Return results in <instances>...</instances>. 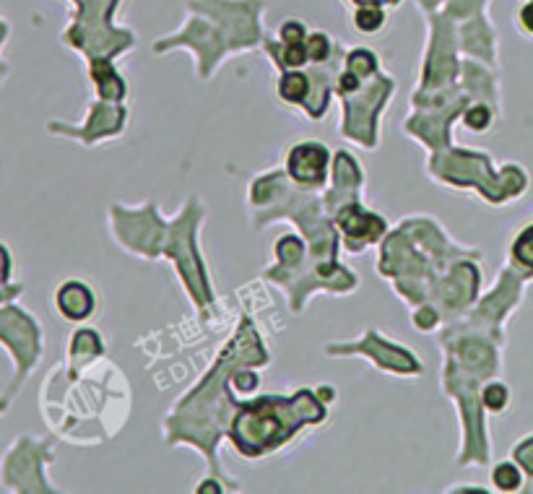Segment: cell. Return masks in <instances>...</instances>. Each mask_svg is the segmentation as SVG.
Masks as SVG:
<instances>
[{
	"instance_id": "cell-1",
	"label": "cell",
	"mask_w": 533,
	"mask_h": 494,
	"mask_svg": "<svg viewBox=\"0 0 533 494\" xmlns=\"http://www.w3.org/2000/svg\"><path fill=\"white\" fill-rule=\"evenodd\" d=\"M325 151L320 146H299L292 154V175L302 182H318L323 177Z\"/></svg>"
},
{
	"instance_id": "cell-2",
	"label": "cell",
	"mask_w": 533,
	"mask_h": 494,
	"mask_svg": "<svg viewBox=\"0 0 533 494\" xmlns=\"http://www.w3.org/2000/svg\"><path fill=\"white\" fill-rule=\"evenodd\" d=\"M354 21H357V29L359 32H377L380 26H383L385 16L380 8H359L357 16H354Z\"/></svg>"
},
{
	"instance_id": "cell-3",
	"label": "cell",
	"mask_w": 533,
	"mask_h": 494,
	"mask_svg": "<svg viewBox=\"0 0 533 494\" xmlns=\"http://www.w3.org/2000/svg\"><path fill=\"white\" fill-rule=\"evenodd\" d=\"M494 484H497L500 489H515L520 484L518 471H515L510 463H505V466H500L497 471H494Z\"/></svg>"
},
{
	"instance_id": "cell-4",
	"label": "cell",
	"mask_w": 533,
	"mask_h": 494,
	"mask_svg": "<svg viewBox=\"0 0 533 494\" xmlns=\"http://www.w3.org/2000/svg\"><path fill=\"white\" fill-rule=\"evenodd\" d=\"M305 86H307V81L302 76H289V78H284V84H281V94H284L286 99H302Z\"/></svg>"
},
{
	"instance_id": "cell-5",
	"label": "cell",
	"mask_w": 533,
	"mask_h": 494,
	"mask_svg": "<svg viewBox=\"0 0 533 494\" xmlns=\"http://www.w3.org/2000/svg\"><path fill=\"white\" fill-rule=\"evenodd\" d=\"M307 55L315 60H323L328 55V39L323 34H312L310 42H307Z\"/></svg>"
},
{
	"instance_id": "cell-6",
	"label": "cell",
	"mask_w": 533,
	"mask_h": 494,
	"mask_svg": "<svg viewBox=\"0 0 533 494\" xmlns=\"http://www.w3.org/2000/svg\"><path fill=\"white\" fill-rule=\"evenodd\" d=\"M281 37H284L286 45H299V39L305 37V29L297 21H286L284 29H281Z\"/></svg>"
},
{
	"instance_id": "cell-7",
	"label": "cell",
	"mask_w": 533,
	"mask_h": 494,
	"mask_svg": "<svg viewBox=\"0 0 533 494\" xmlns=\"http://www.w3.org/2000/svg\"><path fill=\"white\" fill-rule=\"evenodd\" d=\"M505 388L502 385H492V388H487V393H484V401H487L489 409H502L505 406Z\"/></svg>"
},
{
	"instance_id": "cell-8",
	"label": "cell",
	"mask_w": 533,
	"mask_h": 494,
	"mask_svg": "<svg viewBox=\"0 0 533 494\" xmlns=\"http://www.w3.org/2000/svg\"><path fill=\"white\" fill-rule=\"evenodd\" d=\"M466 123L471 125V128H476V130H481V128H487V123H489V112L487 110H474V112H468L466 115Z\"/></svg>"
},
{
	"instance_id": "cell-9",
	"label": "cell",
	"mask_w": 533,
	"mask_h": 494,
	"mask_svg": "<svg viewBox=\"0 0 533 494\" xmlns=\"http://www.w3.org/2000/svg\"><path fill=\"white\" fill-rule=\"evenodd\" d=\"M305 60H307V47L289 45V50H286V63H289V65H302Z\"/></svg>"
},
{
	"instance_id": "cell-10",
	"label": "cell",
	"mask_w": 533,
	"mask_h": 494,
	"mask_svg": "<svg viewBox=\"0 0 533 494\" xmlns=\"http://www.w3.org/2000/svg\"><path fill=\"white\" fill-rule=\"evenodd\" d=\"M520 21H523V26H526V29H531L533 32V3H528V6L520 11Z\"/></svg>"
}]
</instances>
